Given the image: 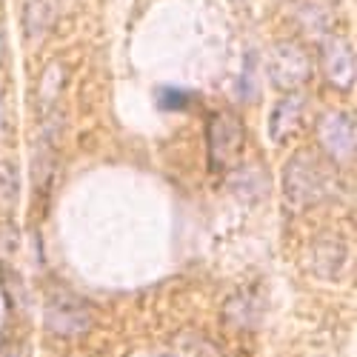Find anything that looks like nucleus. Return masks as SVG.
I'll return each mask as SVG.
<instances>
[{
	"instance_id": "8",
	"label": "nucleus",
	"mask_w": 357,
	"mask_h": 357,
	"mask_svg": "<svg viewBox=\"0 0 357 357\" xmlns=\"http://www.w3.org/2000/svg\"><path fill=\"white\" fill-rule=\"evenodd\" d=\"M54 20V0H26L23 12V29L29 40H40Z\"/></svg>"
},
{
	"instance_id": "5",
	"label": "nucleus",
	"mask_w": 357,
	"mask_h": 357,
	"mask_svg": "<svg viewBox=\"0 0 357 357\" xmlns=\"http://www.w3.org/2000/svg\"><path fill=\"white\" fill-rule=\"evenodd\" d=\"M323 69L337 89H349L354 83V52L349 40L337 38L323 46Z\"/></svg>"
},
{
	"instance_id": "1",
	"label": "nucleus",
	"mask_w": 357,
	"mask_h": 357,
	"mask_svg": "<svg viewBox=\"0 0 357 357\" xmlns=\"http://www.w3.org/2000/svg\"><path fill=\"white\" fill-rule=\"evenodd\" d=\"M243 146V129L241 121L229 112H218L209 121V160L212 169H226Z\"/></svg>"
},
{
	"instance_id": "2",
	"label": "nucleus",
	"mask_w": 357,
	"mask_h": 357,
	"mask_svg": "<svg viewBox=\"0 0 357 357\" xmlns=\"http://www.w3.org/2000/svg\"><path fill=\"white\" fill-rule=\"evenodd\" d=\"M312 66L301 46L294 43H278L269 54V77L278 89H294L309 77Z\"/></svg>"
},
{
	"instance_id": "4",
	"label": "nucleus",
	"mask_w": 357,
	"mask_h": 357,
	"mask_svg": "<svg viewBox=\"0 0 357 357\" xmlns=\"http://www.w3.org/2000/svg\"><path fill=\"white\" fill-rule=\"evenodd\" d=\"M317 135H320V146L337 163L351 160V155H354V121L349 114H343V112L326 114L317 126Z\"/></svg>"
},
{
	"instance_id": "3",
	"label": "nucleus",
	"mask_w": 357,
	"mask_h": 357,
	"mask_svg": "<svg viewBox=\"0 0 357 357\" xmlns=\"http://www.w3.org/2000/svg\"><path fill=\"white\" fill-rule=\"evenodd\" d=\"M323 186H326V177H323V172L317 169V163L312 158L301 155L286 166V195H289V200L312 203L323 195Z\"/></svg>"
},
{
	"instance_id": "6",
	"label": "nucleus",
	"mask_w": 357,
	"mask_h": 357,
	"mask_svg": "<svg viewBox=\"0 0 357 357\" xmlns=\"http://www.w3.org/2000/svg\"><path fill=\"white\" fill-rule=\"evenodd\" d=\"M46 326L57 335H77L89 326V312L77 301H52L46 309Z\"/></svg>"
},
{
	"instance_id": "7",
	"label": "nucleus",
	"mask_w": 357,
	"mask_h": 357,
	"mask_svg": "<svg viewBox=\"0 0 357 357\" xmlns=\"http://www.w3.org/2000/svg\"><path fill=\"white\" fill-rule=\"evenodd\" d=\"M301 117H303V98L301 95H289L283 98L272 117H269V137L275 143H283L291 132H297V126H301Z\"/></svg>"
},
{
	"instance_id": "9",
	"label": "nucleus",
	"mask_w": 357,
	"mask_h": 357,
	"mask_svg": "<svg viewBox=\"0 0 357 357\" xmlns=\"http://www.w3.org/2000/svg\"><path fill=\"white\" fill-rule=\"evenodd\" d=\"M192 100H195L192 92H183V89H163L158 103H160V109H166V112H181V109H186Z\"/></svg>"
}]
</instances>
